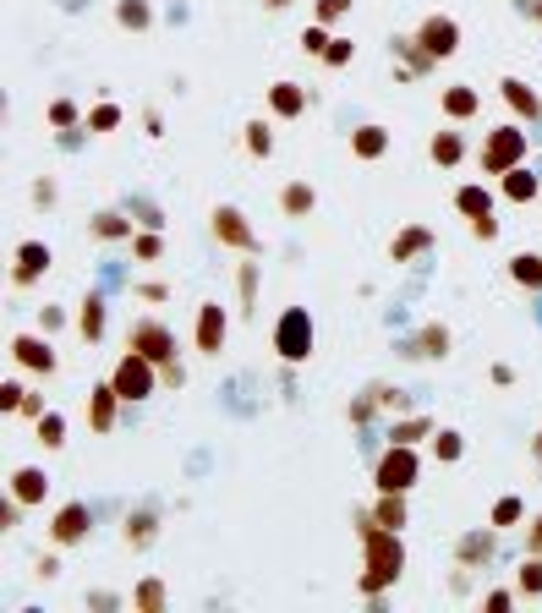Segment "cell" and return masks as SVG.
Returning a JSON list of instances; mask_svg holds the SVG:
<instances>
[{"label":"cell","instance_id":"1","mask_svg":"<svg viewBox=\"0 0 542 613\" xmlns=\"http://www.w3.org/2000/svg\"><path fill=\"white\" fill-rule=\"evenodd\" d=\"M356 542H362V581H356V592L367 603H378L400 581V570H406V537L389 526H373V520L356 510Z\"/></svg>","mask_w":542,"mask_h":613},{"label":"cell","instance_id":"2","mask_svg":"<svg viewBox=\"0 0 542 613\" xmlns=\"http://www.w3.org/2000/svg\"><path fill=\"white\" fill-rule=\"evenodd\" d=\"M318 351V323L307 307H285L280 318H274V356H280L285 367L307 362V356Z\"/></svg>","mask_w":542,"mask_h":613},{"label":"cell","instance_id":"3","mask_svg":"<svg viewBox=\"0 0 542 613\" xmlns=\"http://www.w3.org/2000/svg\"><path fill=\"white\" fill-rule=\"evenodd\" d=\"M417 477H422L417 444H389L384 455H378V466H373V488L378 493H411V488H417Z\"/></svg>","mask_w":542,"mask_h":613},{"label":"cell","instance_id":"4","mask_svg":"<svg viewBox=\"0 0 542 613\" xmlns=\"http://www.w3.org/2000/svg\"><path fill=\"white\" fill-rule=\"evenodd\" d=\"M526 148H532V137H526L521 126H493L477 148V165L488 170V176H504V170L526 165Z\"/></svg>","mask_w":542,"mask_h":613},{"label":"cell","instance_id":"5","mask_svg":"<svg viewBox=\"0 0 542 613\" xmlns=\"http://www.w3.org/2000/svg\"><path fill=\"white\" fill-rule=\"evenodd\" d=\"M209 236L219 241V247L241 252V258H258V252H263L258 230L247 225V214H241L236 203H214V208H209Z\"/></svg>","mask_w":542,"mask_h":613},{"label":"cell","instance_id":"6","mask_svg":"<svg viewBox=\"0 0 542 613\" xmlns=\"http://www.w3.org/2000/svg\"><path fill=\"white\" fill-rule=\"evenodd\" d=\"M110 384L121 389L126 406H143L148 395H159V389H165V384H159V362H148V356H137V351H121Z\"/></svg>","mask_w":542,"mask_h":613},{"label":"cell","instance_id":"7","mask_svg":"<svg viewBox=\"0 0 542 613\" xmlns=\"http://www.w3.org/2000/svg\"><path fill=\"white\" fill-rule=\"evenodd\" d=\"M126 351H137V356L165 367V362H176V334H170L159 318H137L132 329H126Z\"/></svg>","mask_w":542,"mask_h":613},{"label":"cell","instance_id":"8","mask_svg":"<svg viewBox=\"0 0 542 613\" xmlns=\"http://www.w3.org/2000/svg\"><path fill=\"white\" fill-rule=\"evenodd\" d=\"M411 39L422 44V50L433 55V61H449V55L460 50V22L455 17H444V11H433V17H422L417 22V33Z\"/></svg>","mask_w":542,"mask_h":613},{"label":"cell","instance_id":"9","mask_svg":"<svg viewBox=\"0 0 542 613\" xmlns=\"http://www.w3.org/2000/svg\"><path fill=\"white\" fill-rule=\"evenodd\" d=\"M11 356H17V367H28L33 378L61 373V356H55V345L44 340V329L39 334H11Z\"/></svg>","mask_w":542,"mask_h":613},{"label":"cell","instance_id":"10","mask_svg":"<svg viewBox=\"0 0 542 613\" xmlns=\"http://www.w3.org/2000/svg\"><path fill=\"white\" fill-rule=\"evenodd\" d=\"M225 334H230V307L203 302L198 323H192V345H198V356H219L225 351Z\"/></svg>","mask_w":542,"mask_h":613},{"label":"cell","instance_id":"11","mask_svg":"<svg viewBox=\"0 0 542 613\" xmlns=\"http://www.w3.org/2000/svg\"><path fill=\"white\" fill-rule=\"evenodd\" d=\"M88 526H94V510H88L83 499L61 504L55 520H50V548H77V542L88 537Z\"/></svg>","mask_w":542,"mask_h":613},{"label":"cell","instance_id":"12","mask_svg":"<svg viewBox=\"0 0 542 613\" xmlns=\"http://www.w3.org/2000/svg\"><path fill=\"white\" fill-rule=\"evenodd\" d=\"M55 252L44 247V241H17V258H11V285L17 291H28V285H39L44 274H50Z\"/></svg>","mask_w":542,"mask_h":613},{"label":"cell","instance_id":"13","mask_svg":"<svg viewBox=\"0 0 542 613\" xmlns=\"http://www.w3.org/2000/svg\"><path fill=\"white\" fill-rule=\"evenodd\" d=\"M493 553H499V526H477V531H466V537L455 542V564L460 570H482V564H493Z\"/></svg>","mask_w":542,"mask_h":613},{"label":"cell","instance_id":"14","mask_svg":"<svg viewBox=\"0 0 542 613\" xmlns=\"http://www.w3.org/2000/svg\"><path fill=\"white\" fill-rule=\"evenodd\" d=\"M121 406H126V400H121V389H115L110 378H105V384H94V389H88V427H94L99 438L115 433V422H121Z\"/></svg>","mask_w":542,"mask_h":613},{"label":"cell","instance_id":"15","mask_svg":"<svg viewBox=\"0 0 542 613\" xmlns=\"http://www.w3.org/2000/svg\"><path fill=\"white\" fill-rule=\"evenodd\" d=\"M395 351L406 356V362H433V356L449 351V329H444V323H422V329L411 334V340H400Z\"/></svg>","mask_w":542,"mask_h":613},{"label":"cell","instance_id":"16","mask_svg":"<svg viewBox=\"0 0 542 613\" xmlns=\"http://www.w3.org/2000/svg\"><path fill=\"white\" fill-rule=\"evenodd\" d=\"M422 252H433V230L428 225H406L389 236V263H417Z\"/></svg>","mask_w":542,"mask_h":613},{"label":"cell","instance_id":"17","mask_svg":"<svg viewBox=\"0 0 542 613\" xmlns=\"http://www.w3.org/2000/svg\"><path fill=\"white\" fill-rule=\"evenodd\" d=\"M373 526H389V531H406L411 526V504H406V493H378L373 499V510H362Z\"/></svg>","mask_w":542,"mask_h":613},{"label":"cell","instance_id":"18","mask_svg":"<svg viewBox=\"0 0 542 613\" xmlns=\"http://www.w3.org/2000/svg\"><path fill=\"white\" fill-rule=\"evenodd\" d=\"M499 192H504V203H537L542 198V176L526 170V165H515V170L499 176Z\"/></svg>","mask_w":542,"mask_h":613},{"label":"cell","instance_id":"19","mask_svg":"<svg viewBox=\"0 0 542 613\" xmlns=\"http://www.w3.org/2000/svg\"><path fill=\"white\" fill-rule=\"evenodd\" d=\"M499 94H504V104H510L521 121H542V94H537L532 83H521V77H504Z\"/></svg>","mask_w":542,"mask_h":613},{"label":"cell","instance_id":"20","mask_svg":"<svg viewBox=\"0 0 542 613\" xmlns=\"http://www.w3.org/2000/svg\"><path fill=\"white\" fill-rule=\"evenodd\" d=\"M6 493H17V499L33 510V504L50 499V477H44L39 466H17V471H11V488H6Z\"/></svg>","mask_w":542,"mask_h":613},{"label":"cell","instance_id":"21","mask_svg":"<svg viewBox=\"0 0 542 613\" xmlns=\"http://www.w3.org/2000/svg\"><path fill=\"white\" fill-rule=\"evenodd\" d=\"M105 323H110L105 296L88 291V296H83V312H77V334H83V345H99V340H105Z\"/></svg>","mask_w":542,"mask_h":613},{"label":"cell","instance_id":"22","mask_svg":"<svg viewBox=\"0 0 542 613\" xmlns=\"http://www.w3.org/2000/svg\"><path fill=\"white\" fill-rule=\"evenodd\" d=\"M351 154L367 159V165H373V159H384L389 154V126H378V121L356 126V132H351Z\"/></svg>","mask_w":542,"mask_h":613},{"label":"cell","instance_id":"23","mask_svg":"<svg viewBox=\"0 0 542 613\" xmlns=\"http://www.w3.org/2000/svg\"><path fill=\"white\" fill-rule=\"evenodd\" d=\"M428 159L438 170H455L460 159H466V137L455 132V126H444V132H433V143H428Z\"/></svg>","mask_w":542,"mask_h":613},{"label":"cell","instance_id":"24","mask_svg":"<svg viewBox=\"0 0 542 613\" xmlns=\"http://www.w3.org/2000/svg\"><path fill=\"white\" fill-rule=\"evenodd\" d=\"M438 110H444L449 121H471V115L482 110V99H477V88L455 83V88H444V94H438Z\"/></svg>","mask_w":542,"mask_h":613},{"label":"cell","instance_id":"25","mask_svg":"<svg viewBox=\"0 0 542 613\" xmlns=\"http://www.w3.org/2000/svg\"><path fill=\"white\" fill-rule=\"evenodd\" d=\"M269 110L280 115V121H296V115L307 110V88L302 83H274L269 88Z\"/></svg>","mask_w":542,"mask_h":613},{"label":"cell","instance_id":"26","mask_svg":"<svg viewBox=\"0 0 542 613\" xmlns=\"http://www.w3.org/2000/svg\"><path fill=\"white\" fill-rule=\"evenodd\" d=\"M121 537H126V548H154L159 515L154 510H132V515H126V526H121Z\"/></svg>","mask_w":542,"mask_h":613},{"label":"cell","instance_id":"27","mask_svg":"<svg viewBox=\"0 0 542 613\" xmlns=\"http://www.w3.org/2000/svg\"><path fill=\"white\" fill-rule=\"evenodd\" d=\"M318 208V192L307 187V181H285V192H280V214L285 219H307Z\"/></svg>","mask_w":542,"mask_h":613},{"label":"cell","instance_id":"28","mask_svg":"<svg viewBox=\"0 0 542 613\" xmlns=\"http://www.w3.org/2000/svg\"><path fill=\"white\" fill-rule=\"evenodd\" d=\"M433 433H438V422L417 411V416H400V422L389 427L384 438H389V444H422V438H433Z\"/></svg>","mask_w":542,"mask_h":613},{"label":"cell","instance_id":"29","mask_svg":"<svg viewBox=\"0 0 542 613\" xmlns=\"http://www.w3.org/2000/svg\"><path fill=\"white\" fill-rule=\"evenodd\" d=\"M88 230H94L99 241H132V236H137L132 219H126L121 208H105V214H94V219H88Z\"/></svg>","mask_w":542,"mask_h":613},{"label":"cell","instance_id":"30","mask_svg":"<svg viewBox=\"0 0 542 613\" xmlns=\"http://www.w3.org/2000/svg\"><path fill=\"white\" fill-rule=\"evenodd\" d=\"M115 22H121L126 33H148L154 28V6H148V0H115Z\"/></svg>","mask_w":542,"mask_h":613},{"label":"cell","instance_id":"31","mask_svg":"<svg viewBox=\"0 0 542 613\" xmlns=\"http://www.w3.org/2000/svg\"><path fill=\"white\" fill-rule=\"evenodd\" d=\"M165 581H159V575H148V581H137L132 586V608L137 613H165Z\"/></svg>","mask_w":542,"mask_h":613},{"label":"cell","instance_id":"32","mask_svg":"<svg viewBox=\"0 0 542 613\" xmlns=\"http://www.w3.org/2000/svg\"><path fill=\"white\" fill-rule=\"evenodd\" d=\"M510 280L526 291H542V252H515L510 258Z\"/></svg>","mask_w":542,"mask_h":613},{"label":"cell","instance_id":"33","mask_svg":"<svg viewBox=\"0 0 542 613\" xmlns=\"http://www.w3.org/2000/svg\"><path fill=\"white\" fill-rule=\"evenodd\" d=\"M241 143H247L252 159H269L274 154V126L269 121H247V126H241Z\"/></svg>","mask_w":542,"mask_h":613},{"label":"cell","instance_id":"34","mask_svg":"<svg viewBox=\"0 0 542 613\" xmlns=\"http://www.w3.org/2000/svg\"><path fill=\"white\" fill-rule=\"evenodd\" d=\"M455 208H460L466 219H482V214H493V192H488V187H460V192H455Z\"/></svg>","mask_w":542,"mask_h":613},{"label":"cell","instance_id":"35","mask_svg":"<svg viewBox=\"0 0 542 613\" xmlns=\"http://www.w3.org/2000/svg\"><path fill=\"white\" fill-rule=\"evenodd\" d=\"M33 438H39L44 449H61L66 444V416L61 411H44L39 422H33Z\"/></svg>","mask_w":542,"mask_h":613},{"label":"cell","instance_id":"36","mask_svg":"<svg viewBox=\"0 0 542 613\" xmlns=\"http://www.w3.org/2000/svg\"><path fill=\"white\" fill-rule=\"evenodd\" d=\"M236 291H241V318H252V307H258V263H241L236 269Z\"/></svg>","mask_w":542,"mask_h":613},{"label":"cell","instance_id":"37","mask_svg":"<svg viewBox=\"0 0 542 613\" xmlns=\"http://www.w3.org/2000/svg\"><path fill=\"white\" fill-rule=\"evenodd\" d=\"M515 592H521V597H542V553H526V564L515 570Z\"/></svg>","mask_w":542,"mask_h":613},{"label":"cell","instance_id":"38","mask_svg":"<svg viewBox=\"0 0 542 613\" xmlns=\"http://www.w3.org/2000/svg\"><path fill=\"white\" fill-rule=\"evenodd\" d=\"M460 455H466V438H460L455 427H438V433H433V460H444V466H455Z\"/></svg>","mask_w":542,"mask_h":613},{"label":"cell","instance_id":"39","mask_svg":"<svg viewBox=\"0 0 542 613\" xmlns=\"http://www.w3.org/2000/svg\"><path fill=\"white\" fill-rule=\"evenodd\" d=\"M44 115H50V126H55V132H77V126L88 121V115L77 110L72 99H50V110H44Z\"/></svg>","mask_w":542,"mask_h":613},{"label":"cell","instance_id":"40","mask_svg":"<svg viewBox=\"0 0 542 613\" xmlns=\"http://www.w3.org/2000/svg\"><path fill=\"white\" fill-rule=\"evenodd\" d=\"M488 520H493V526H499V531H504V526H521V520H526V499H515V493H504V499L493 504V515H488Z\"/></svg>","mask_w":542,"mask_h":613},{"label":"cell","instance_id":"41","mask_svg":"<svg viewBox=\"0 0 542 613\" xmlns=\"http://www.w3.org/2000/svg\"><path fill=\"white\" fill-rule=\"evenodd\" d=\"M329 39H334V33H329V22H307V28H302V50L307 55H313V61H324V50H329Z\"/></svg>","mask_w":542,"mask_h":613},{"label":"cell","instance_id":"42","mask_svg":"<svg viewBox=\"0 0 542 613\" xmlns=\"http://www.w3.org/2000/svg\"><path fill=\"white\" fill-rule=\"evenodd\" d=\"M83 126H88V132H99V137H105V132H115V126H121V104H110V99H105V104H94Z\"/></svg>","mask_w":542,"mask_h":613},{"label":"cell","instance_id":"43","mask_svg":"<svg viewBox=\"0 0 542 613\" xmlns=\"http://www.w3.org/2000/svg\"><path fill=\"white\" fill-rule=\"evenodd\" d=\"M132 252H137V263H154L159 252H165V236L143 225V230H137V236H132Z\"/></svg>","mask_w":542,"mask_h":613},{"label":"cell","instance_id":"44","mask_svg":"<svg viewBox=\"0 0 542 613\" xmlns=\"http://www.w3.org/2000/svg\"><path fill=\"white\" fill-rule=\"evenodd\" d=\"M22 510H28V504H22L17 493H6V499H0V531H17L22 526Z\"/></svg>","mask_w":542,"mask_h":613},{"label":"cell","instance_id":"45","mask_svg":"<svg viewBox=\"0 0 542 613\" xmlns=\"http://www.w3.org/2000/svg\"><path fill=\"white\" fill-rule=\"evenodd\" d=\"M22 400H28V389L6 378V384H0V416H17V411H22Z\"/></svg>","mask_w":542,"mask_h":613},{"label":"cell","instance_id":"46","mask_svg":"<svg viewBox=\"0 0 542 613\" xmlns=\"http://www.w3.org/2000/svg\"><path fill=\"white\" fill-rule=\"evenodd\" d=\"M378 406H384V400H378V389H367V395H356L351 406H345V416H351V422H367Z\"/></svg>","mask_w":542,"mask_h":613},{"label":"cell","instance_id":"47","mask_svg":"<svg viewBox=\"0 0 542 613\" xmlns=\"http://www.w3.org/2000/svg\"><path fill=\"white\" fill-rule=\"evenodd\" d=\"M351 55H356V44H351V39H329L324 66H334V72H340V66H351Z\"/></svg>","mask_w":542,"mask_h":613},{"label":"cell","instance_id":"48","mask_svg":"<svg viewBox=\"0 0 542 613\" xmlns=\"http://www.w3.org/2000/svg\"><path fill=\"white\" fill-rule=\"evenodd\" d=\"M345 11H351V0H313V17L318 22H340Z\"/></svg>","mask_w":542,"mask_h":613},{"label":"cell","instance_id":"49","mask_svg":"<svg viewBox=\"0 0 542 613\" xmlns=\"http://www.w3.org/2000/svg\"><path fill=\"white\" fill-rule=\"evenodd\" d=\"M471 236H477V241H499V219H493V214L471 219Z\"/></svg>","mask_w":542,"mask_h":613},{"label":"cell","instance_id":"50","mask_svg":"<svg viewBox=\"0 0 542 613\" xmlns=\"http://www.w3.org/2000/svg\"><path fill=\"white\" fill-rule=\"evenodd\" d=\"M61 553V548H55ZM55 553H39V559H33V575H39V581H50V575H61V559H55Z\"/></svg>","mask_w":542,"mask_h":613},{"label":"cell","instance_id":"51","mask_svg":"<svg viewBox=\"0 0 542 613\" xmlns=\"http://www.w3.org/2000/svg\"><path fill=\"white\" fill-rule=\"evenodd\" d=\"M159 384H165V389H181V384H187V367H181V362H165V367H159Z\"/></svg>","mask_w":542,"mask_h":613},{"label":"cell","instance_id":"52","mask_svg":"<svg viewBox=\"0 0 542 613\" xmlns=\"http://www.w3.org/2000/svg\"><path fill=\"white\" fill-rule=\"evenodd\" d=\"M137 296L159 307V302H165V296H170V285H165V280H143V285H137Z\"/></svg>","mask_w":542,"mask_h":613},{"label":"cell","instance_id":"53","mask_svg":"<svg viewBox=\"0 0 542 613\" xmlns=\"http://www.w3.org/2000/svg\"><path fill=\"white\" fill-rule=\"evenodd\" d=\"M61 323H66V312H61V307H39V329H44V334H55Z\"/></svg>","mask_w":542,"mask_h":613},{"label":"cell","instance_id":"54","mask_svg":"<svg viewBox=\"0 0 542 613\" xmlns=\"http://www.w3.org/2000/svg\"><path fill=\"white\" fill-rule=\"evenodd\" d=\"M510 603H515V592H488V597H482V608H488V613H510Z\"/></svg>","mask_w":542,"mask_h":613},{"label":"cell","instance_id":"55","mask_svg":"<svg viewBox=\"0 0 542 613\" xmlns=\"http://www.w3.org/2000/svg\"><path fill=\"white\" fill-rule=\"evenodd\" d=\"M55 198H61V192H55V181H33V203H39V208H50Z\"/></svg>","mask_w":542,"mask_h":613},{"label":"cell","instance_id":"56","mask_svg":"<svg viewBox=\"0 0 542 613\" xmlns=\"http://www.w3.org/2000/svg\"><path fill=\"white\" fill-rule=\"evenodd\" d=\"M526 553H542V515L526 520Z\"/></svg>","mask_w":542,"mask_h":613},{"label":"cell","instance_id":"57","mask_svg":"<svg viewBox=\"0 0 542 613\" xmlns=\"http://www.w3.org/2000/svg\"><path fill=\"white\" fill-rule=\"evenodd\" d=\"M17 416H33V422H39V416H44V400L28 389V400H22V411H17Z\"/></svg>","mask_w":542,"mask_h":613},{"label":"cell","instance_id":"58","mask_svg":"<svg viewBox=\"0 0 542 613\" xmlns=\"http://www.w3.org/2000/svg\"><path fill=\"white\" fill-rule=\"evenodd\" d=\"M493 384H515V367L510 362H493Z\"/></svg>","mask_w":542,"mask_h":613},{"label":"cell","instance_id":"59","mask_svg":"<svg viewBox=\"0 0 542 613\" xmlns=\"http://www.w3.org/2000/svg\"><path fill=\"white\" fill-rule=\"evenodd\" d=\"M263 6H269V11H285V6H296V0H263Z\"/></svg>","mask_w":542,"mask_h":613},{"label":"cell","instance_id":"60","mask_svg":"<svg viewBox=\"0 0 542 613\" xmlns=\"http://www.w3.org/2000/svg\"><path fill=\"white\" fill-rule=\"evenodd\" d=\"M537 455H542V438H537Z\"/></svg>","mask_w":542,"mask_h":613}]
</instances>
